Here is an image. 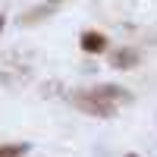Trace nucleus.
I'll return each mask as SVG.
<instances>
[{
	"mask_svg": "<svg viewBox=\"0 0 157 157\" xmlns=\"http://www.w3.org/2000/svg\"><path fill=\"white\" fill-rule=\"evenodd\" d=\"M72 104H75L82 113H88V116H113V104H110L107 98H101L94 88L72 94Z\"/></svg>",
	"mask_w": 157,
	"mask_h": 157,
	"instance_id": "1",
	"label": "nucleus"
},
{
	"mask_svg": "<svg viewBox=\"0 0 157 157\" xmlns=\"http://www.w3.org/2000/svg\"><path fill=\"white\" fill-rule=\"evenodd\" d=\"M78 44H82L85 54H104V50H107V35H101V32H85L82 38H78Z\"/></svg>",
	"mask_w": 157,
	"mask_h": 157,
	"instance_id": "2",
	"label": "nucleus"
},
{
	"mask_svg": "<svg viewBox=\"0 0 157 157\" xmlns=\"http://www.w3.org/2000/svg\"><path fill=\"white\" fill-rule=\"evenodd\" d=\"M3 25H6V16H3V13H0V32H3Z\"/></svg>",
	"mask_w": 157,
	"mask_h": 157,
	"instance_id": "6",
	"label": "nucleus"
},
{
	"mask_svg": "<svg viewBox=\"0 0 157 157\" xmlns=\"http://www.w3.org/2000/svg\"><path fill=\"white\" fill-rule=\"evenodd\" d=\"M126 157H141V154H126Z\"/></svg>",
	"mask_w": 157,
	"mask_h": 157,
	"instance_id": "7",
	"label": "nucleus"
},
{
	"mask_svg": "<svg viewBox=\"0 0 157 157\" xmlns=\"http://www.w3.org/2000/svg\"><path fill=\"white\" fill-rule=\"evenodd\" d=\"M138 50H132V47H120V50H116V54L110 57V63H113V66L116 69H135L138 66Z\"/></svg>",
	"mask_w": 157,
	"mask_h": 157,
	"instance_id": "3",
	"label": "nucleus"
},
{
	"mask_svg": "<svg viewBox=\"0 0 157 157\" xmlns=\"http://www.w3.org/2000/svg\"><path fill=\"white\" fill-rule=\"evenodd\" d=\"M29 154V145H0V157H25Z\"/></svg>",
	"mask_w": 157,
	"mask_h": 157,
	"instance_id": "5",
	"label": "nucleus"
},
{
	"mask_svg": "<svg viewBox=\"0 0 157 157\" xmlns=\"http://www.w3.org/2000/svg\"><path fill=\"white\" fill-rule=\"evenodd\" d=\"M94 91H98L101 98H107L110 104H116V101H129V94H126V91H123L120 85H98Z\"/></svg>",
	"mask_w": 157,
	"mask_h": 157,
	"instance_id": "4",
	"label": "nucleus"
}]
</instances>
